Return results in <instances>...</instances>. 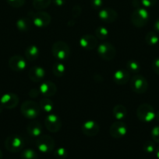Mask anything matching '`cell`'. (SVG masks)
<instances>
[{"label":"cell","instance_id":"cell-25","mask_svg":"<svg viewBox=\"0 0 159 159\" xmlns=\"http://www.w3.org/2000/svg\"><path fill=\"white\" fill-rule=\"evenodd\" d=\"M52 72L56 77H62L65 72V65L61 61H57L52 67Z\"/></svg>","mask_w":159,"mask_h":159},{"label":"cell","instance_id":"cell-41","mask_svg":"<svg viewBox=\"0 0 159 159\" xmlns=\"http://www.w3.org/2000/svg\"><path fill=\"white\" fill-rule=\"evenodd\" d=\"M154 30L157 31V32L159 33V17L157 19V20H156L155 23H154Z\"/></svg>","mask_w":159,"mask_h":159},{"label":"cell","instance_id":"cell-35","mask_svg":"<svg viewBox=\"0 0 159 159\" xmlns=\"http://www.w3.org/2000/svg\"><path fill=\"white\" fill-rule=\"evenodd\" d=\"M157 0H141V4L144 7L150 8L154 6L157 3Z\"/></svg>","mask_w":159,"mask_h":159},{"label":"cell","instance_id":"cell-14","mask_svg":"<svg viewBox=\"0 0 159 159\" xmlns=\"http://www.w3.org/2000/svg\"><path fill=\"white\" fill-rule=\"evenodd\" d=\"M9 66L12 71H21L24 70L26 67V61L21 55L12 56L9 60Z\"/></svg>","mask_w":159,"mask_h":159},{"label":"cell","instance_id":"cell-12","mask_svg":"<svg viewBox=\"0 0 159 159\" xmlns=\"http://www.w3.org/2000/svg\"><path fill=\"white\" fill-rule=\"evenodd\" d=\"M0 103L3 108L11 110V109L15 108L18 105L19 98L15 93H6L2 96L1 99H0Z\"/></svg>","mask_w":159,"mask_h":159},{"label":"cell","instance_id":"cell-6","mask_svg":"<svg viewBox=\"0 0 159 159\" xmlns=\"http://www.w3.org/2000/svg\"><path fill=\"white\" fill-rule=\"evenodd\" d=\"M97 51L99 57L104 61L112 60L116 55V49L108 42H103L100 43L97 48Z\"/></svg>","mask_w":159,"mask_h":159},{"label":"cell","instance_id":"cell-22","mask_svg":"<svg viewBox=\"0 0 159 159\" xmlns=\"http://www.w3.org/2000/svg\"><path fill=\"white\" fill-rule=\"evenodd\" d=\"M32 23L31 19L27 18V17H24V18L19 19L17 21V29L22 32H26V31L30 30L32 26Z\"/></svg>","mask_w":159,"mask_h":159},{"label":"cell","instance_id":"cell-11","mask_svg":"<svg viewBox=\"0 0 159 159\" xmlns=\"http://www.w3.org/2000/svg\"><path fill=\"white\" fill-rule=\"evenodd\" d=\"M109 133L113 138L118 139V138H123L127 134V127L123 121L117 120L116 122H114L112 124Z\"/></svg>","mask_w":159,"mask_h":159},{"label":"cell","instance_id":"cell-23","mask_svg":"<svg viewBox=\"0 0 159 159\" xmlns=\"http://www.w3.org/2000/svg\"><path fill=\"white\" fill-rule=\"evenodd\" d=\"M127 114V110L126 108L123 105L118 104L115 106L113 108V116L117 120H122L124 119Z\"/></svg>","mask_w":159,"mask_h":159},{"label":"cell","instance_id":"cell-45","mask_svg":"<svg viewBox=\"0 0 159 159\" xmlns=\"http://www.w3.org/2000/svg\"><path fill=\"white\" fill-rule=\"evenodd\" d=\"M2 106H0V113L2 112Z\"/></svg>","mask_w":159,"mask_h":159},{"label":"cell","instance_id":"cell-30","mask_svg":"<svg viewBox=\"0 0 159 159\" xmlns=\"http://www.w3.org/2000/svg\"><path fill=\"white\" fill-rule=\"evenodd\" d=\"M108 30L104 26H99L95 30V36L101 40H105L108 37Z\"/></svg>","mask_w":159,"mask_h":159},{"label":"cell","instance_id":"cell-10","mask_svg":"<svg viewBox=\"0 0 159 159\" xmlns=\"http://www.w3.org/2000/svg\"><path fill=\"white\" fill-rule=\"evenodd\" d=\"M45 126L48 131L56 133L59 131L62 127V120L57 115L50 114L45 118Z\"/></svg>","mask_w":159,"mask_h":159},{"label":"cell","instance_id":"cell-31","mask_svg":"<svg viewBox=\"0 0 159 159\" xmlns=\"http://www.w3.org/2000/svg\"><path fill=\"white\" fill-rule=\"evenodd\" d=\"M143 151L147 154L154 153L155 152V142L154 141H147L146 142L143 144Z\"/></svg>","mask_w":159,"mask_h":159},{"label":"cell","instance_id":"cell-37","mask_svg":"<svg viewBox=\"0 0 159 159\" xmlns=\"http://www.w3.org/2000/svg\"><path fill=\"white\" fill-rule=\"evenodd\" d=\"M81 10H82V9H81L80 6H78V5L75 6L73 8V9H72V14H73V16L74 17V18H77V17L80 15Z\"/></svg>","mask_w":159,"mask_h":159},{"label":"cell","instance_id":"cell-44","mask_svg":"<svg viewBox=\"0 0 159 159\" xmlns=\"http://www.w3.org/2000/svg\"><path fill=\"white\" fill-rule=\"evenodd\" d=\"M3 158V154L2 152V151L0 150V159H2Z\"/></svg>","mask_w":159,"mask_h":159},{"label":"cell","instance_id":"cell-39","mask_svg":"<svg viewBox=\"0 0 159 159\" xmlns=\"http://www.w3.org/2000/svg\"><path fill=\"white\" fill-rule=\"evenodd\" d=\"M39 93H40V90L37 89H32L30 90L29 96L32 98H35L39 96Z\"/></svg>","mask_w":159,"mask_h":159},{"label":"cell","instance_id":"cell-15","mask_svg":"<svg viewBox=\"0 0 159 159\" xmlns=\"http://www.w3.org/2000/svg\"><path fill=\"white\" fill-rule=\"evenodd\" d=\"M80 46L84 49L87 50V51H90L94 48H97L98 46V40L94 36H92L90 34H86L81 37L80 39Z\"/></svg>","mask_w":159,"mask_h":159},{"label":"cell","instance_id":"cell-32","mask_svg":"<svg viewBox=\"0 0 159 159\" xmlns=\"http://www.w3.org/2000/svg\"><path fill=\"white\" fill-rule=\"evenodd\" d=\"M54 156L56 159H65L68 157V152L65 148H59L54 152Z\"/></svg>","mask_w":159,"mask_h":159},{"label":"cell","instance_id":"cell-34","mask_svg":"<svg viewBox=\"0 0 159 159\" xmlns=\"http://www.w3.org/2000/svg\"><path fill=\"white\" fill-rule=\"evenodd\" d=\"M151 138L155 143L159 144V126H155L151 130Z\"/></svg>","mask_w":159,"mask_h":159},{"label":"cell","instance_id":"cell-2","mask_svg":"<svg viewBox=\"0 0 159 159\" xmlns=\"http://www.w3.org/2000/svg\"><path fill=\"white\" fill-rule=\"evenodd\" d=\"M40 105L32 100H26L21 105L20 111L22 115L27 119H35L40 115Z\"/></svg>","mask_w":159,"mask_h":159},{"label":"cell","instance_id":"cell-26","mask_svg":"<svg viewBox=\"0 0 159 159\" xmlns=\"http://www.w3.org/2000/svg\"><path fill=\"white\" fill-rule=\"evenodd\" d=\"M126 68L129 73L137 74L140 71V65L137 61L129 60L126 63Z\"/></svg>","mask_w":159,"mask_h":159},{"label":"cell","instance_id":"cell-40","mask_svg":"<svg viewBox=\"0 0 159 159\" xmlns=\"http://www.w3.org/2000/svg\"><path fill=\"white\" fill-rule=\"evenodd\" d=\"M65 0H53V2L57 6H62L65 3Z\"/></svg>","mask_w":159,"mask_h":159},{"label":"cell","instance_id":"cell-29","mask_svg":"<svg viewBox=\"0 0 159 159\" xmlns=\"http://www.w3.org/2000/svg\"><path fill=\"white\" fill-rule=\"evenodd\" d=\"M21 159H38V155L33 149H24L20 154Z\"/></svg>","mask_w":159,"mask_h":159},{"label":"cell","instance_id":"cell-42","mask_svg":"<svg viewBox=\"0 0 159 159\" xmlns=\"http://www.w3.org/2000/svg\"><path fill=\"white\" fill-rule=\"evenodd\" d=\"M155 155H156V157H157V158L159 159V146L157 148H156L155 149Z\"/></svg>","mask_w":159,"mask_h":159},{"label":"cell","instance_id":"cell-7","mask_svg":"<svg viewBox=\"0 0 159 159\" xmlns=\"http://www.w3.org/2000/svg\"><path fill=\"white\" fill-rule=\"evenodd\" d=\"M130 88L134 93L142 94L146 93L148 89V82L143 75L136 74L130 79Z\"/></svg>","mask_w":159,"mask_h":159},{"label":"cell","instance_id":"cell-43","mask_svg":"<svg viewBox=\"0 0 159 159\" xmlns=\"http://www.w3.org/2000/svg\"><path fill=\"white\" fill-rule=\"evenodd\" d=\"M155 119L159 122V110L157 113H155Z\"/></svg>","mask_w":159,"mask_h":159},{"label":"cell","instance_id":"cell-8","mask_svg":"<svg viewBox=\"0 0 159 159\" xmlns=\"http://www.w3.org/2000/svg\"><path fill=\"white\" fill-rule=\"evenodd\" d=\"M36 146L42 153H50L55 148V141L48 135H41L36 141Z\"/></svg>","mask_w":159,"mask_h":159},{"label":"cell","instance_id":"cell-3","mask_svg":"<svg viewBox=\"0 0 159 159\" xmlns=\"http://www.w3.org/2000/svg\"><path fill=\"white\" fill-rule=\"evenodd\" d=\"M23 147H24V141L20 135H10L5 141V148L8 152L12 153L20 152L23 150Z\"/></svg>","mask_w":159,"mask_h":159},{"label":"cell","instance_id":"cell-38","mask_svg":"<svg viewBox=\"0 0 159 159\" xmlns=\"http://www.w3.org/2000/svg\"><path fill=\"white\" fill-rule=\"evenodd\" d=\"M152 69L154 72L159 75V57L156 58L152 62Z\"/></svg>","mask_w":159,"mask_h":159},{"label":"cell","instance_id":"cell-33","mask_svg":"<svg viewBox=\"0 0 159 159\" xmlns=\"http://www.w3.org/2000/svg\"><path fill=\"white\" fill-rule=\"evenodd\" d=\"M26 0H7V2L9 6L13 8H20L25 4Z\"/></svg>","mask_w":159,"mask_h":159},{"label":"cell","instance_id":"cell-13","mask_svg":"<svg viewBox=\"0 0 159 159\" xmlns=\"http://www.w3.org/2000/svg\"><path fill=\"white\" fill-rule=\"evenodd\" d=\"M100 130L99 124L94 120L86 121L81 126V131L87 137L96 136Z\"/></svg>","mask_w":159,"mask_h":159},{"label":"cell","instance_id":"cell-28","mask_svg":"<svg viewBox=\"0 0 159 159\" xmlns=\"http://www.w3.org/2000/svg\"><path fill=\"white\" fill-rule=\"evenodd\" d=\"M145 41L148 45L153 46V45H156L158 43L159 37L154 31H150L147 34L146 37H145Z\"/></svg>","mask_w":159,"mask_h":159},{"label":"cell","instance_id":"cell-9","mask_svg":"<svg viewBox=\"0 0 159 159\" xmlns=\"http://www.w3.org/2000/svg\"><path fill=\"white\" fill-rule=\"evenodd\" d=\"M51 17L45 11H38L33 16V24L38 28L45 27L51 23Z\"/></svg>","mask_w":159,"mask_h":159},{"label":"cell","instance_id":"cell-16","mask_svg":"<svg viewBox=\"0 0 159 159\" xmlns=\"http://www.w3.org/2000/svg\"><path fill=\"white\" fill-rule=\"evenodd\" d=\"M98 16L104 23H113L118 16L116 11L112 8H104L98 12Z\"/></svg>","mask_w":159,"mask_h":159},{"label":"cell","instance_id":"cell-36","mask_svg":"<svg viewBox=\"0 0 159 159\" xmlns=\"http://www.w3.org/2000/svg\"><path fill=\"white\" fill-rule=\"evenodd\" d=\"M90 4L94 9H99L103 6V0H90Z\"/></svg>","mask_w":159,"mask_h":159},{"label":"cell","instance_id":"cell-19","mask_svg":"<svg viewBox=\"0 0 159 159\" xmlns=\"http://www.w3.org/2000/svg\"><path fill=\"white\" fill-rule=\"evenodd\" d=\"M45 75V71L44 68L40 66H33L30 68L28 76L30 79L34 82H39L43 80Z\"/></svg>","mask_w":159,"mask_h":159},{"label":"cell","instance_id":"cell-1","mask_svg":"<svg viewBox=\"0 0 159 159\" xmlns=\"http://www.w3.org/2000/svg\"><path fill=\"white\" fill-rule=\"evenodd\" d=\"M51 53L55 58L59 61H65L70 55V46L65 42L59 40L53 43L51 47Z\"/></svg>","mask_w":159,"mask_h":159},{"label":"cell","instance_id":"cell-20","mask_svg":"<svg viewBox=\"0 0 159 159\" xmlns=\"http://www.w3.org/2000/svg\"><path fill=\"white\" fill-rule=\"evenodd\" d=\"M26 131L30 136L33 138H38L42 134V125L38 121H33L26 127Z\"/></svg>","mask_w":159,"mask_h":159},{"label":"cell","instance_id":"cell-18","mask_svg":"<svg viewBox=\"0 0 159 159\" xmlns=\"http://www.w3.org/2000/svg\"><path fill=\"white\" fill-rule=\"evenodd\" d=\"M40 93L45 97H51L57 93V87L55 83L50 81L43 82L39 87Z\"/></svg>","mask_w":159,"mask_h":159},{"label":"cell","instance_id":"cell-17","mask_svg":"<svg viewBox=\"0 0 159 159\" xmlns=\"http://www.w3.org/2000/svg\"><path fill=\"white\" fill-rule=\"evenodd\" d=\"M130 80V73L127 69H118L114 73L113 81L117 85H126Z\"/></svg>","mask_w":159,"mask_h":159},{"label":"cell","instance_id":"cell-4","mask_svg":"<svg viewBox=\"0 0 159 159\" xmlns=\"http://www.w3.org/2000/svg\"><path fill=\"white\" fill-rule=\"evenodd\" d=\"M137 116L142 122L150 123L155 119V111L150 104L143 103L137 108Z\"/></svg>","mask_w":159,"mask_h":159},{"label":"cell","instance_id":"cell-27","mask_svg":"<svg viewBox=\"0 0 159 159\" xmlns=\"http://www.w3.org/2000/svg\"><path fill=\"white\" fill-rule=\"evenodd\" d=\"M51 2V0H33V6L37 10L41 11L48 8Z\"/></svg>","mask_w":159,"mask_h":159},{"label":"cell","instance_id":"cell-5","mask_svg":"<svg viewBox=\"0 0 159 159\" xmlns=\"http://www.w3.org/2000/svg\"><path fill=\"white\" fill-rule=\"evenodd\" d=\"M149 21V13L147 9L138 8L132 12L131 15V22L137 27H143Z\"/></svg>","mask_w":159,"mask_h":159},{"label":"cell","instance_id":"cell-24","mask_svg":"<svg viewBox=\"0 0 159 159\" xmlns=\"http://www.w3.org/2000/svg\"><path fill=\"white\" fill-rule=\"evenodd\" d=\"M39 105H40L41 109L46 113H51L55 108L54 103L51 99H48V97H45L41 99Z\"/></svg>","mask_w":159,"mask_h":159},{"label":"cell","instance_id":"cell-21","mask_svg":"<svg viewBox=\"0 0 159 159\" xmlns=\"http://www.w3.org/2000/svg\"><path fill=\"white\" fill-rule=\"evenodd\" d=\"M24 54L26 60L29 61H34L38 58L39 55H40V51L37 46L31 45L26 48Z\"/></svg>","mask_w":159,"mask_h":159}]
</instances>
